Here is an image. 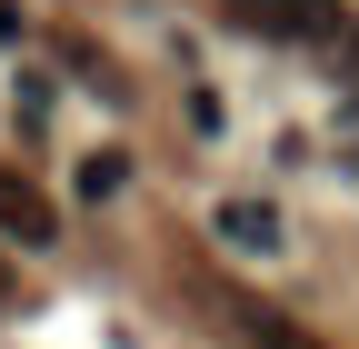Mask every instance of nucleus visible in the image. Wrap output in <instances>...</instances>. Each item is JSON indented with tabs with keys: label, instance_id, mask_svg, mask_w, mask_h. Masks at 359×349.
<instances>
[{
	"label": "nucleus",
	"instance_id": "nucleus-1",
	"mask_svg": "<svg viewBox=\"0 0 359 349\" xmlns=\"http://www.w3.org/2000/svg\"><path fill=\"white\" fill-rule=\"evenodd\" d=\"M0 240H20V249L60 240V210H50V190H30L20 170H0Z\"/></svg>",
	"mask_w": 359,
	"mask_h": 349
},
{
	"label": "nucleus",
	"instance_id": "nucleus-2",
	"mask_svg": "<svg viewBox=\"0 0 359 349\" xmlns=\"http://www.w3.org/2000/svg\"><path fill=\"white\" fill-rule=\"evenodd\" d=\"M219 320H230L250 349H320V339H309V329H290L280 310H269V299H250V289H219Z\"/></svg>",
	"mask_w": 359,
	"mask_h": 349
},
{
	"label": "nucleus",
	"instance_id": "nucleus-3",
	"mask_svg": "<svg viewBox=\"0 0 359 349\" xmlns=\"http://www.w3.org/2000/svg\"><path fill=\"white\" fill-rule=\"evenodd\" d=\"M250 20H269V30H299V40H339V30H349V11H339V0H259Z\"/></svg>",
	"mask_w": 359,
	"mask_h": 349
},
{
	"label": "nucleus",
	"instance_id": "nucleus-4",
	"mask_svg": "<svg viewBox=\"0 0 359 349\" xmlns=\"http://www.w3.org/2000/svg\"><path fill=\"white\" fill-rule=\"evenodd\" d=\"M230 249H280V210L269 200H219V220H210Z\"/></svg>",
	"mask_w": 359,
	"mask_h": 349
},
{
	"label": "nucleus",
	"instance_id": "nucleus-5",
	"mask_svg": "<svg viewBox=\"0 0 359 349\" xmlns=\"http://www.w3.org/2000/svg\"><path fill=\"white\" fill-rule=\"evenodd\" d=\"M120 180H130V150H90V160H80V190H90V200H110Z\"/></svg>",
	"mask_w": 359,
	"mask_h": 349
},
{
	"label": "nucleus",
	"instance_id": "nucleus-6",
	"mask_svg": "<svg viewBox=\"0 0 359 349\" xmlns=\"http://www.w3.org/2000/svg\"><path fill=\"white\" fill-rule=\"evenodd\" d=\"M0 299H11V259H0Z\"/></svg>",
	"mask_w": 359,
	"mask_h": 349
},
{
	"label": "nucleus",
	"instance_id": "nucleus-7",
	"mask_svg": "<svg viewBox=\"0 0 359 349\" xmlns=\"http://www.w3.org/2000/svg\"><path fill=\"white\" fill-rule=\"evenodd\" d=\"M240 11H259V0H240Z\"/></svg>",
	"mask_w": 359,
	"mask_h": 349
}]
</instances>
